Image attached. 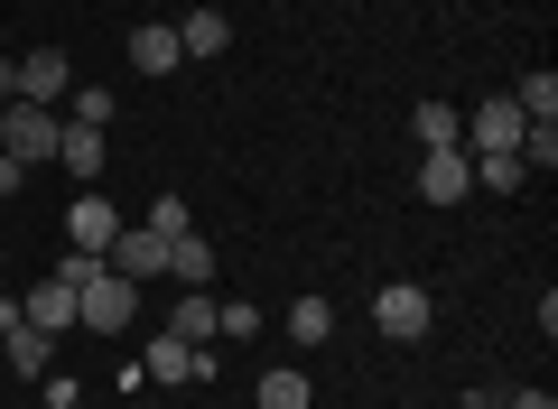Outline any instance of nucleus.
Segmentation results:
<instances>
[{
	"label": "nucleus",
	"mask_w": 558,
	"mask_h": 409,
	"mask_svg": "<svg viewBox=\"0 0 558 409\" xmlns=\"http://www.w3.org/2000/svg\"><path fill=\"white\" fill-rule=\"evenodd\" d=\"M65 140V112H47V103H0V158H20V168H47Z\"/></svg>",
	"instance_id": "f257e3e1"
},
{
	"label": "nucleus",
	"mask_w": 558,
	"mask_h": 409,
	"mask_svg": "<svg viewBox=\"0 0 558 409\" xmlns=\"http://www.w3.org/2000/svg\"><path fill=\"white\" fill-rule=\"evenodd\" d=\"M373 326L391 335V345H428V326H438V298L418 289V279H381V298H373Z\"/></svg>",
	"instance_id": "f03ea898"
},
{
	"label": "nucleus",
	"mask_w": 558,
	"mask_h": 409,
	"mask_svg": "<svg viewBox=\"0 0 558 409\" xmlns=\"http://www.w3.org/2000/svg\"><path fill=\"white\" fill-rule=\"evenodd\" d=\"M140 372H149V390H178V382H215V345H178V335H149Z\"/></svg>",
	"instance_id": "7ed1b4c3"
},
{
	"label": "nucleus",
	"mask_w": 558,
	"mask_h": 409,
	"mask_svg": "<svg viewBox=\"0 0 558 409\" xmlns=\"http://www.w3.org/2000/svg\"><path fill=\"white\" fill-rule=\"evenodd\" d=\"M65 242H75V252H112V242H121V205H112V195H102V187H75V205H65Z\"/></svg>",
	"instance_id": "20e7f679"
},
{
	"label": "nucleus",
	"mask_w": 558,
	"mask_h": 409,
	"mask_svg": "<svg viewBox=\"0 0 558 409\" xmlns=\"http://www.w3.org/2000/svg\"><path fill=\"white\" fill-rule=\"evenodd\" d=\"M475 195V158L465 149H418V205H465Z\"/></svg>",
	"instance_id": "39448f33"
},
{
	"label": "nucleus",
	"mask_w": 558,
	"mask_h": 409,
	"mask_svg": "<svg viewBox=\"0 0 558 409\" xmlns=\"http://www.w3.org/2000/svg\"><path fill=\"white\" fill-rule=\"evenodd\" d=\"M102 261H112V270L131 279V289H149V279H168V242L149 233V224H121V242H112Z\"/></svg>",
	"instance_id": "423d86ee"
},
{
	"label": "nucleus",
	"mask_w": 558,
	"mask_h": 409,
	"mask_svg": "<svg viewBox=\"0 0 558 409\" xmlns=\"http://www.w3.org/2000/svg\"><path fill=\"white\" fill-rule=\"evenodd\" d=\"M521 131H531V121H521V103H512V94H494V103H475V121H465V149H475V158L521 149Z\"/></svg>",
	"instance_id": "0eeeda50"
},
{
	"label": "nucleus",
	"mask_w": 558,
	"mask_h": 409,
	"mask_svg": "<svg viewBox=\"0 0 558 409\" xmlns=\"http://www.w3.org/2000/svg\"><path fill=\"white\" fill-rule=\"evenodd\" d=\"M65 94H75V65H65V47H28V57H20V103H47V112H57Z\"/></svg>",
	"instance_id": "6e6552de"
},
{
	"label": "nucleus",
	"mask_w": 558,
	"mask_h": 409,
	"mask_svg": "<svg viewBox=\"0 0 558 409\" xmlns=\"http://www.w3.org/2000/svg\"><path fill=\"white\" fill-rule=\"evenodd\" d=\"M121 57H131V75H178V65H186V47H178V20H140Z\"/></svg>",
	"instance_id": "1a4fd4ad"
},
{
	"label": "nucleus",
	"mask_w": 558,
	"mask_h": 409,
	"mask_svg": "<svg viewBox=\"0 0 558 409\" xmlns=\"http://www.w3.org/2000/svg\"><path fill=\"white\" fill-rule=\"evenodd\" d=\"M20 316H28L38 335H65V326H75V279H65V270H47L38 289L20 298Z\"/></svg>",
	"instance_id": "9d476101"
},
{
	"label": "nucleus",
	"mask_w": 558,
	"mask_h": 409,
	"mask_svg": "<svg viewBox=\"0 0 558 409\" xmlns=\"http://www.w3.org/2000/svg\"><path fill=\"white\" fill-rule=\"evenodd\" d=\"M252 409H317V382H307L299 363H270L252 382Z\"/></svg>",
	"instance_id": "9b49d317"
},
{
	"label": "nucleus",
	"mask_w": 558,
	"mask_h": 409,
	"mask_svg": "<svg viewBox=\"0 0 558 409\" xmlns=\"http://www.w3.org/2000/svg\"><path fill=\"white\" fill-rule=\"evenodd\" d=\"M410 140H418V149H465V112H457V103H438V94H428V103L410 112Z\"/></svg>",
	"instance_id": "f8f14e48"
},
{
	"label": "nucleus",
	"mask_w": 558,
	"mask_h": 409,
	"mask_svg": "<svg viewBox=\"0 0 558 409\" xmlns=\"http://www.w3.org/2000/svg\"><path fill=\"white\" fill-rule=\"evenodd\" d=\"M178 47H186V57H223V47H233V20H223L215 0H196V10L178 20Z\"/></svg>",
	"instance_id": "ddd939ff"
},
{
	"label": "nucleus",
	"mask_w": 558,
	"mask_h": 409,
	"mask_svg": "<svg viewBox=\"0 0 558 409\" xmlns=\"http://www.w3.org/2000/svg\"><path fill=\"white\" fill-rule=\"evenodd\" d=\"M168 279H178V289H215V242L178 233V242H168Z\"/></svg>",
	"instance_id": "4468645a"
},
{
	"label": "nucleus",
	"mask_w": 558,
	"mask_h": 409,
	"mask_svg": "<svg viewBox=\"0 0 558 409\" xmlns=\"http://www.w3.org/2000/svg\"><path fill=\"white\" fill-rule=\"evenodd\" d=\"M168 335H178V345H215V289H178Z\"/></svg>",
	"instance_id": "2eb2a0df"
},
{
	"label": "nucleus",
	"mask_w": 558,
	"mask_h": 409,
	"mask_svg": "<svg viewBox=\"0 0 558 409\" xmlns=\"http://www.w3.org/2000/svg\"><path fill=\"white\" fill-rule=\"evenodd\" d=\"M57 168L75 177V187H102V131H75V121H65V140H57Z\"/></svg>",
	"instance_id": "dca6fc26"
},
{
	"label": "nucleus",
	"mask_w": 558,
	"mask_h": 409,
	"mask_svg": "<svg viewBox=\"0 0 558 409\" xmlns=\"http://www.w3.org/2000/svg\"><path fill=\"white\" fill-rule=\"evenodd\" d=\"M0 345H10V372H20V382H47V372H57V335L20 326V335H0Z\"/></svg>",
	"instance_id": "f3484780"
},
{
	"label": "nucleus",
	"mask_w": 558,
	"mask_h": 409,
	"mask_svg": "<svg viewBox=\"0 0 558 409\" xmlns=\"http://www.w3.org/2000/svg\"><path fill=\"white\" fill-rule=\"evenodd\" d=\"M112 84H75V94H65V121H75V131H112Z\"/></svg>",
	"instance_id": "a211bd4d"
},
{
	"label": "nucleus",
	"mask_w": 558,
	"mask_h": 409,
	"mask_svg": "<svg viewBox=\"0 0 558 409\" xmlns=\"http://www.w3.org/2000/svg\"><path fill=\"white\" fill-rule=\"evenodd\" d=\"M512 103H521V121H558V75H549V65H531V75L512 84Z\"/></svg>",
	"instance_id": "6ab92c4d"
},
{
	"label": "nucleus",
	"mask_w": 558,
	"mask_h": 409,
	"mask_svg": "<svg viewBox=\"0 0 558 409\" xmlns=\"http://www.w3.org/2000/svg\"><path fill=\"white\" fill-rule=\"evenodd\" d=\"M465 158H475V149H465ZM475 187H494V195H521V187H531V168H521L512 149H494V158H475Z\"/></svg>",
	"instance_id": "aec40b11"
},
{
	"label": "nucleus",
	"mask_w": 558,
	"mask_h": 409,
	"mask_svg": "<svg viewBox=\"0 0 558 409\" xmlns=\"http://www.w3.org/2000/svg\"><path fill=\"white\" fill-rule=\"evenodd\" d=\"M140 224H149L159 242H178V233H196V205H186V195H149V215H140Z\"/></svg>",
	"instance_id": "412c9836"
},
{
	"label": "nucleus",
	"mask_w": 558,
	"mask_h": 409,
	"mask_svg": "<svg viewBox=\"0 0 558 409\" xmlns=\"http://www.w3.org/2000/svg\"><path fill=\"white\" fill-rule=\"evenodd\" d=\"M289 335H299V345L317 353L326 335H336V308H326V298H299V308H289Z\"/></svg>",
	"instance_id": "4be33fe9"
},
{
	"label": "nucleus",
	"mask_w": 558,
	"mask_h": 409,
	"mask_svg": "<svg viewBox=\"0 0 558 409\" xmlns=\"http://www.w3.org/2000/svg\"><path fill=\"white\" fill-rule=\"evenodd\" d=\"M215 335L252 345V335H260V308H252V298H215Z\"/></svg>",
	"instance_id": "5701e85b"
},
{
	"label": "nucleus",
	"mask_w": 558,
	"mask_h": 409,
	"mask_svg": "<svg viewBox=\"0 0 558 409\" xmlns=\"http://www.w3.org/2000/svg\"><path fill=\"white\" fill-rule=\"evenodd\" d=\"M38 400H47V409H75L84 390H75V372H47V382H38Z\"/></svg>",
	"instance_id": "b1692460"
},
{
	"label": "nucleus",
	"mask_w": 558,
	"mask_h": 409,
	"mask_svg": "<svg viewBox=\"0 0 558 409\" xmlns=\"http://www.w3.org/2000/svg\"><path fill=\"white\" fill-rule=\"evenodd\" d=\"M0 103H20V65L10 57H0Z\"/></svg>",
	"instance_id": "393cba45"
},
{
	"label": "nucleus",
	"mask_w": 558,
	"mask_h": 409,
	"mask_svg": "<svg viewBox=\"0 0 558 409\" xmlns=\"http://www.w3.org/2000/svg\"><path fill=\"white\" fill-rule=\"evenodd\" d=\"M28 326V316H20V298H0V335H20Z\"/></svg>",
	"instance_id": "a878e982"
},
{
	"label": "nucleus",
	"mask_w": 558,
	"mask_h": 409,
	"mask_svg": "<svg viewBox=\"0 0 558 409\" xmlns=\"http://www.w3.org/2000/svg\"><path fill=\"white\" fill-rule=\"evenodd\" d=\"M20 177H28V168H20V158H0V195H20Z\"/></svg>",
	"instance_id": "bb28decb"
},
{
	"label": "nucleus",
	"mask_w": 558,
	"mask_h": 409,
	"mask_svg": "<svg viewBox=\"0 0 558 409\" xmlns=\"http://www.w3.org/2000/svg\"><path fill=\"white\" fill-rule=\"evenodd\" d=\"M131 409H149V400H131Z\"/></svg>",
	"instance_id": "cd10ccee"
},
{
	"label": "nucleus",
	"mask_w": 558,
	"mask_h": 409,
	"mask_svg": "<svg viewBox=\"0 0 558 409\" xmlns=\"http://www.w3.org/2000/svg\"><path fill=\"white\" fill-rule=\"evenodd\" d=\"M465 409H475V400H465Z\"/></svg>",
	"instance_id": "c85d7f7f"
}]
</instances>
